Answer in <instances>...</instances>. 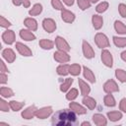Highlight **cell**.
Masks as SVG:
<instances>
[{"instance_id": "cell-1", "label": "cell", "mask_w": 126, "mask_h": 126, "mask_svg": "<svg viewBox=\"0 0 126 126\" xmlns=\"http://www.w3.org/2000/svg\"><path fill=\"white\" fill-rule=\"evenodd\" d=\"M76 122V113L69 109H61L57 111L51 118L52 125H60V126H68L72 125Z\"/></svg>"}, {"instance_id": "cell-2", "label": "cell", "mask_w": 126, "mask_h": 126, "mask_svg": "<svg viewBox=\"0 0 126 126\" xmlns=\"http://www.w3.org/2000/svg\"><path fill=\"white\" fill-rule=\"evenodd\" d=\"M94 42H95L96 46L98 48H101V49H104V48H106V47H108L110 45L108 37L106 36V34H104L102 32L95 33V35H94Z\"/></svg>"}, {"instance_id": "cell-3", "label": "cell", "mask_w": 126, "mask_h": 126, "mask_svg": "<svg viewBox=\"0 0 126 126\" xmlns=\"http://www.w3.org/2000/svg\"><path fill=\"white\" fill-rule=\"evenodd\" d=\"M82 51H83V55L86 59H93L95 56V52H94V48L87 40H83V42H82Z\"/></svg>"}, {"instance_id": "cell-4", "label": "cell", "mask_w": 126, "mask_h": 126, "mask_svg": "<svg viewBox=\"0 0 126 126\" xmlns=\"http://www.w3.org/2000/svg\"><path fill=\"white\" fill-rule=\"evenodd\" d=\"M100 59L104 66H106L108 68H111L113 66V57L109 50H107L105 48L102 49L101 54H100Z\"/></svg>"}, {"instance_id": "cell-5", "label": "cell", "mask_w": 126, "mask_h": 126, "mask_svg": "<svg viewBox=\"0 0 126 126\" xmlns=\"http://www.w3.org/2000/svg\"><path fill=\"white\" fill-rule=\"evenodd\" d=\"M103 92L105 94L118 93L119 92V87L113 79H109L103 84Z\"/></svg>"}, {"instance_id": "cell-6", "label": "cell", "mask_w": 126, "mask_h": 126, "mask_svg": "<svg viewBox=\"0 0 126 126\" xmlns=\"http://www.w3.org/2000/svg\"><path fill=\"white\" fill-rule=\"evenodd\" d=\"M54 42H55V46L57 47V50H62V51L69 52L70 49H71L68 41L64 37H62L60 35H57L55 37V41Z\"/></svg>"}, {"instance_id": "cell-7", "label": "cell", "mask_w": 126, "mask_h": 126, "mask_svg": "<svg viewBox=\"0 0 126 126\" xmlns=\"http://www.w3.org/2000/svg\"><path fill=\"white\" fill-rule=\"evenodd\" d=\"M2 40L4 43L11 45L16 41V34L13 30L7 29L3 33H2Z\"/></svg>"}, {"instance_id": "cell-8", "label": "cell", "mask_w": 126, "mask_h": 126, "mask_svg": "<svg viewBox=\"0 0 126 126\" xmlns=\"http://www.w3.org/2000/svg\"><path fill=\"white\" fill-rule=\"evenodd\" d=\"M53 58L56 62L58 63H67L70 61V55L68 54V52L66 51H62V50H57L53 53Z\"/></svg>"}, {"instance_id": "cell-9", "label": "cell", "mask_w": 126, "mask_h": 126, "mask_svg": "<svg viewBox=\"0 0 126 126\" xmlns=\"http://www.w3.org/2000/svg\"><path fill=\"white\" fill-rule=\"evenodd\" d=\"M42 28H43V30L46 32L51 33V32H55L57 26H56V23H55V21L53 19H51V18H45L42 21Z\"/></svg>"}, {"instance_id": "cell-10", "label": "cell", "mask_w": 126, "mask_h": 126, "mask_svg": "<svg viewBox=\"0 0 126 126\" xmlns=\"http://www.w3.org/2000/svg\"><path fill=\"white\" fill-rule=\"evenodd\" d=\"M53 112V109L51 106H44L41 108H37L35 112V117L38 119H46L49 117Z\"/></svg>"}, {"instance_id": "cell-11", "label": "cell", "mask_w": 126, "mask_h": 126, "mask_svg": "<svg viewBox=\"0 0 126 126\" xmlns=\"http://www.w3.org/2000/svg\"><path fill=\"white\" fill-rule=\"evenodd\" d=\"M15 47H16L17 51H18L22 56H24V57H30V56L32 55V49H31L29 46H27L26 44L22 43V42H16Z\"/></svg>"}, {"instance_id": "cell-12", "label": "cell", "mask_w": 126, "mask_h": 126, "mask_svg": "<svg viewBox=\"0 0 126 126\" xmlns=\"http://www.w3.org/2000/svg\"><path fill=\"white\" fill-rule=\"evenodd\" d=\"M36 110H37V107H36L35 105H30V106H28L27 108H25V109L22 111L21 115H22V117H23L24 119L30 120V119H32V118L35 116Z\"/></svg>"}, {"instance_id": "cell-13", "label": "cell", "mask_w": 126, "mask_h": 126, "mask_svg": "<svg viewBox=\"0 0 126 126\" xmlns=\"http://www.w3.org/2000/svg\"><path fill=\"white\" fill-rule=\"evenodd\" d=\"M69 108L71 110H73L78 115H84L87 113V107H85L84 105H82L78 102H75V101H71L69 103Z\"/></svg>"}, {"instance_id": "cell-14", "label": "cell", "mask_w": 126, "mask_h": 126, "mask_svg": "<svg viewBox=\"0 0 126 126\" xmlns=\"http://www.w3.org/2000/svg\"><path fill=\"white\" fill-rule=\"evenodd\" d=\"M61 19H62L63 22H65L67 24H72L75 21L76 16H75V14L73 12H71L70 10L64 8L61 11Z\"/></svg>"}, {"instance_id": "cell-15", "label": "cell", "mask_w": 126, "mask_h": 126, "mask_svg": "<svg viewBox=\"0 0 126 126\" xmlns=\"http://www.w3.org/2000/svg\"><path fill=\"white\" fill-rule=\"evenodd\" d=\"M2 57L8 63H13L16 60V53L12 48H5L2 50Z\"/></svg>"}, {"instance_id": "cell-16", "label": "cell", "mask_w": 126, "mask_h": 126, "mask_svg": "<svg viewBox=\"0 0 126 126\" xmlns=\"http://www.w3.org/2000/svg\"><path fill=\"white\" fill-rule=\"evenodd\" d=\"M19 34H20V37L22 39L26 40V41H32L36 37L35 34L31 30H29V29H22V30H20Z\"/></svg>"}, {"instance_id": "cell-17", "label": "cell", "mask_w": 126, "mask_h": 126, "mask_svg": "<svg viewBox=\"0 0 126 126\" xmlns=\"http://www.w3.org/2000/svg\"><path fill=\"white\" fill-rule=\"evenodd\" d=\"M92 119H93L94 123L96 126H105V125H107V118L103 114H101V113L94 114Z\"/></svg>"}, {"instance_id": "cell-18", "label": "cell", "mask_w": 126, "mask_h": 126, "mask_svg": "<svg viewBox=\"0 0 126 126\" xmlns=\"http://www.w3.org/2000/svg\"><path fill=\"white\" fill-rule=\"evenodd\" d=\"M82 102L90 110H93V109H94L96 107V100L94 97L90 96V95H85L83 97V99H82Z\"/></svg>"}, {"instance_id": "cell-19", "label": "cell", "mask_w": 126, "mask_h": 126, "mask_svg": "<svg viewBox=\"0 0 126 126\" xmlns=\"http://www.w3.org/2000/svg\"><path fill=\"white\" fill-rule=\"evenodd\" d=\"M83 75H84V78L87 79L88 82H90L91 84H94L96 82L95 80V76L94 74V72L87 66H84L83 67Z\"/></svg>"}, {"instance_id": "cell-20", "label": "cell", "mask_w": 126, "mask_h": 126, "mask_svg": "<svg viewBox=\"0 0 126 126\" xmlns=\"http://www.w3.org/2000/svg\"><path fill=\"white\" fill-rule=\"evenodd\" d=\"M78 84H79V88H80V92H81V94L83 96L85 95H89L90 93H91V87L90 85L85 82L83 79H79L78 80Z\"/></svg>"}, {"instance_id": "cell-21", "label": "cell", "mask_w": 126, "mask_h": 126, "mask_svg": "<svg viewBox=\"0 0 126 126\" xmlns=\"http://www.w3.org/2000/svg\"><path fill=\"white\" fill-rule=\"evenodd\" d=\"M92 24H93L94 29L96 30V31H98L103 26V18L101 16L97 15V14L93 15V17H92Z\"/></svg>"}, {"instance_id": "cell-22", "label": "cell", "mask_w": 126, "mask_h": 126, "mask_svg": "<svg viewBox=\"0 0 126 126\" xmlns=\"http://www.w3.org/2000/svg\"><path fill=\"white\" fill-rule=\"evenodd\" d=\"M24 25L26 26L27 29L31 30L32 32H35L37 30V21L32 17L26 18L24 20Z\"/></svg>"}, {"instance_id": "cell-23", "label": "cell", "mask_w": 126, "mask_h": 126, "mask_svg": "<svg viewBox=\"0 0 126 126\" xmlns=\"http://www.w3.org/2000/svg\"><path fill=\"white\" fill-rule=\"evenodd\" d=\"M54 44H55L54 41H52L50 39H47V38H41L39 40V42H38V45L42 49H44V50H50V49H52L54 47Z\"/></svg>"}, {"instance_id": "cell-24", "label": "cell", "mask_w": 126, "mask_h": 126, "mask_svg": "<svg viewBox=\"0 0 126 126\" xmlns=\"http://www.w3.org/2000/svg\"><path fill=\"white\" fill-rule=\"evenodd\" d=\"M114 30L118 34H126V25L121 21L116 20L114 22Z\"/></svg>"}, {"instance_id": "cell-25", "label": "cell", "mask_w": 126, "mask_h": 126, "mask_svg": "<svg viewBox=\"0 0 126 126\" xmlns=\"http://www.w3.org/2000/svg\"><path fill=\"white\" fill-rule=\"evenodd\" d=\"M74 80L72 78H66L60 85V92L62 93H67L70 89H71V86L73 84Z\"/></svg>"}, {"instance_id": "cell-26", "label": "cell", "mask_w": 126, "mask_h": 126, "mask_svg": "<svg viewBox=\"0 0 126 126\" xmlns=\"http://www.w3.org/2000/svg\"><path fill=\"white\" fill-rule=\"evenodd\" d=\"M106 116H107V119L110 120L111 122H116V121H119L123 115H122V111H109L107 112Z\"/></svg>"}, {"instance_id": "cell-27", "label": "cell", "mask_w": 126, "mask_h": 126, "mask_svg": "<svg viewBox=\"0 0 126 126\" xmlns=\"http://www.w3.org/2000/svg\"><path fill=\"white\" fill-rule=\"evenodd\" d=\"M103 103L107 107H114L116 105V100H115L114 96L112 95V94H107L106 95H104Z\"/></svg>"}, {"instance_id": "cell-28", "label": "cell", "mask_w": 126, "mask_h": 126, "mask_svg": "<svg viewBox=\"0 0 126 126\" xmlns=\"http://www.w3.org/2000/svg\"><path fill=\"white\" fill-rule=\"evenodd\" d=\"M69 67H70V65L67 64V63L60 64V65L57 66V68H56V73H57L59 76H67V75L69 74Z\"/></svg>"}, {"instance_id": "cell-29", "label": "cell", "mask_w": 126, "mask_h": 126, "mask_svg": "<svg viewBox=\"0 0 126 126\" xmlns=\"http://www.w3.org/2000/svg\"><path fill=\"white\" fill-rule=\"evenodd\" d=\"M112 40H113V43H114V45L116 47H119V48L126 47V37L114 35L112 37Z\"/></svg>"}, {"instance_id": "cell-30", "label": "cell", "mask_w": 126, "mask_h": 126, "mask_svg": "<svg viewBox=\"0 0 126 126\" xmlns=\"http://www.w3.org/2000/svg\"><path fill=\"white\" fill-rule=\"evenodd\" d=\"M25 103L26 102H24V101H18V100H11V101H9L11 110H13L15 112L20 111L25 106Z\"/></svg>"}, {"instance_id": "cell-31", "label": "cell", "mask_w": 126, "mask_h": 126, "mask_svg": "<svg viewBox=\"0 0 126 126\" xmlns=\"http://www.w3.org/2000/svg\"><path fill=\"white\" fill-rule=\"evenodd\" d=\"M82 66L78 63H74V64H71L70 67H69V74H71L72 76H79L81 71H82Z\"/></svg>"}, {"instance_id": "cell-32", "label": "cell", "mask_w": 126, "mask_h": 126, "mask_svg": "<svg viewBox=\"0 0 126 126\" xmlns=\"http://www.w3.org/2000/svg\"><path fill=\"white\" fill-rule=\"evenodd\" d=\"M0 94L2 97L4 98H9V97H12L15 94H14V91L11 89V88H8V87H1L0 88Z\"/></svg>"}, {"instance_id": "cell-33", "label": "cell", "mask_w": 126, "mask_h": 126, "mask_svg": "<svg viewBox=\"0 0 126 126\" xmlns=\"http://www.w3.org/2000/svg\"><path fill=\"white\" fill-rule=\"evenodd\" d=\"M42 5L40 4V3H36V4H34L31 9H30V11H29V14H30V16H38L39 14H41V12H42Z\"/></svg>"}, {"instance_id": "cell-34", "label": "cell", "mask_w": 126, "mask_h": 126, "mask_svg": "<svg viewBox=\"0 0 126 126\" xmlns=\"http://www.w3.org/2000/svg\"><path fill=\"white\" fill-rule=\"evenodd\" d=\"M78 94H79L78 90L76 88H72L66 93V99L69 101H73L78 97Z\"/></svg>"}, {"instance_id": "cell-35", "label": "cell", "mask_w": 126, "mask_h": 126, "mask_svg": "<svg viewBox=\"0 0 126 126\" xmlns=\"http://www.w3.org/2000/svg\"><path fill=\"white\" fill-rule=\"evenodd\" d=\"M115 78L121 83H126V71L123 69H116Z\"/></svg>"}, {"instance_id": "cell-36", "label": "cell", "mask_w": 126, "mask_h": 126, "mask_svg": "<svg viewBox=\"0 0 126 126\" xmlns=\"http://www.w3.org/2000/svg\"><path fill=\"white\" fill-rule=\"evenodd\" d=\"M108 7H109V3L107 1H102V2H100V3H98L96 5L95 11L98 14H102V13H104L108 9Z\"/></svg>"}, {"instance_id": "cell-37", "label": "cell", "mask_w": 126, "mask_h": 126, "mask_svg": "<svg viewBox=\"0 0 126 126\" xmlns=\"http://www.w3.org/2000/svg\"><path fill=\"white\" fill-rule=\"evenodd\" d=\"M77 4H78V7L82 11H85V10L91 8V5H92V3L89 0H77Z\"/></svg>"}, {"instance_id": "cell-38", "label": "cell", "mask_w": 126, "mask_h": 126, "mask_svg": "<svg viewBox=\"0 0 126 126\" xmlns=\"http://www.w3.org/2000/svg\"><path fill=\"white\" fill-rule=\"evenodd\" d=\"M10 109H11V107H10L9 102H7V101L4 99V97L0 98V110H1L2 112H8Z\"/></svg>"}, {"instance_id": "cell-39", "label": "cell", "mask_w": 126, "mask_h": 126, "mask_svg": "<svg viewBox=\"0 0 126 126\" xmlns=\"http://www.w3.org/2000/svg\"><path fill=\"white\" fill-rule=\"evenodd\" d=\"M51 6L54 10H58V11H62L64 9L62 0H51Z\"/></svg>"}, {"instance_id": "cell-40", "label": "cell", "mask_w": 126, "mask_h": 126, "mask_svg": "<svg viewBox=\"0 0 126 126\" xmlns=\"http://www.w3.org/2000/svg\"><path fill=\"white\" fill-rule=\"evenodd\" d=\"M11 26H12L11 22H10V21H8L4 16H1V17H0V27H1V28L9 29Z\"/></svg>"}, {"instance_id": "cell-41", "label": "cell", "mask_w": 126, "mask_h": 126, "mask_svg": "<svg viewBox=\"0 0 126 126\" xmlns=\"http://www.w3.org/2000/svg\"><path fill=\"white\" fill-rule=\"evenodd\" d=\"M118 12L122 18H126V4L120 3L118 5Z\"/></svg>"}, {"instance_id": "cell-42", "label": "cell", "mask_w": 126, "mask_h": 126, "mask_svg": "<svg viewBox=\"0 0 126 126\" xmlns=\"http://www.w3.org/2000/svg\"><path fill=\"white\" fill-rule=\"evenodd\" d=\"M119 109L122 112L126 113V98L125 97L120 99V101H119Z\"/></svg>"}, {"instance_id": "cell-43", "label": "cell", "mask_w": 126, "mask_h": 126, "mask_svg": "<svg viewBox=\"0 0 126 126\" xmlns=\"http://www.w3.org/2000/svg\"><path fill=\"white\" fill-rule=\"evenodd\" d=\"M7 82H8V76H7V74L4 73V72H1L0 73V84L1 85H5Z\"/></svg>"}, {"instance_id": "cell-44", "label": "cell", "mask_w": 126, "mask_h": 126, "mask_svg": "<svg viewBox=\"0 0 126 126\" xmlns=\"http://www.w3.org/2000/svg\"><path fill=\"white\" fill-rule=\"evenodd\" d=\"M0 65H1V67H0V71H1V72H4V73H9L8 67L6 66V64H5V62H4L3 60H1V61H0Z\"/></svg>"}, {"instance_id": "cell-45", "label": "cell", "mask_w": 126, "mask_h": 126, "mask_svg": "<svg viewBox=\"0 0 126 126\" xmlns=\"http://www.w3.org/2000/svg\"><path fill=\"white\" fill-rule=\"evenodd\" d=\"M62 2L65 4V5H67V6H73L74 5V3H75V0H62Z\"/></svg>"}, {"instance_id": "cell-46", "label": "cell", "mask_w": 126, "mask_h": 126, "mask_svg": "<svg viewBox=\"0 0 126 126\" xmlns=\"http://www.w3.org/2000/svg\"><path fill=\"white\" fill-rule=\"evenodd\" d=\"M12 3L14 6H21L23 5V1L22 0H12Z\"/></svg>"}, {"instance_id": "cell-47", "label": "cell", "mask_w": 126, "mask_h": 126, "mask_svg": "<svg viewBox=\"0 0 126 126\" xmlns=\"http://www.w3.org/2000/svg\"><path fill=\"white\" fill-rule=\"evenodd\" d=\"M23 6H24V8H29L31 6V1L30 0H24L23 1Z\"/></svg>"}, {"instance_id": "cell-48", "label": "cell", "mask_w": 126, "mask_h": 126, "mask_svg": "<svg viewBox=\"0 0 126 126\" xmlns=\"http://www.w3.org/2000/svg\"><path fill=\"white\" fill-rule=\"evenodd\" d=\"M120 57H121V59H122L124 62H126V50H124V51H122V52H121Z\"/></svg>"}, {"instance_id": "cell-49", "label": "cell", "mask_w": 126, "mask_h": 126, "mask_svg": "<svg viewBox=\"0 0 126 126\" xmlns=\"http://www.w3.org/2000/svg\"><path fill=\"white\" fill-rule=\"evenodd\" d=\"M81 126H91V123L89 121H84L81 123Z\"/></svg>"}, {"instance_id": "cell-50", "label": "cell", "mask_w": 126, "mask_h": 126, "mask_svg": "<svg viewBox=\"0 0 126 126\" xmlns=\"http://www.w3.org/2000/svg\"><path fill=\"white\" fill-rule=\"evenodd\" d=\"M89 1H90L92 4H94V3H97L99 0H89Z\"/></svg>"}, {"instance_id": "cell-51", "label": "cell", "mask_w": 126, "mask_h": 126, "mask_svg": "<svg viewBox=\"0 0 126 126\" xmlns=\"http://www.w3.org/2000/svg\"><path fill=\"white\" fill-rule=\"evenodd\" d=\"M30 1H31V0H30Z\"/></svg>"}]
</instances>
